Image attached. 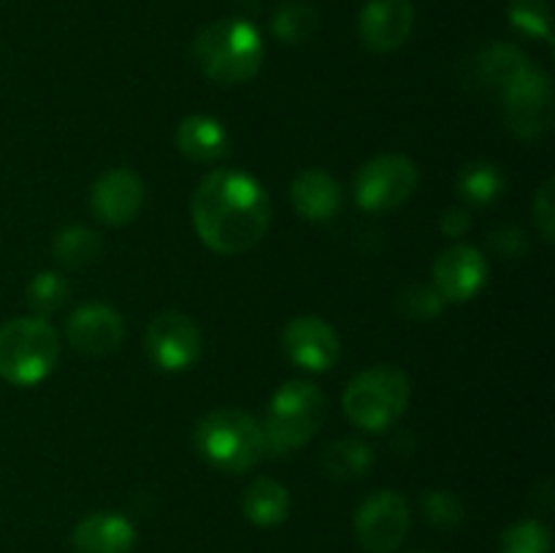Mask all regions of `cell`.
Instances as JSON below:
<instances>
[{
  "mask_svg": "<svg viewBox=\"0 0 555 553\" xmlns=\"http://www.w3.org/2000/svg\"><path fill=\"white\" fill-rule=\"evenodd\" d=\"M193 226L201 242L220 255H242L266 236L271 201L263 184L238 168H217L193 193Z\"/></svg>",
  "mask_w": 555,
  "mask_h": 553,
  "instance_id": "6da1fadb",
  "label": "cell"
},
{
  "mask_svg": "<svg viewBox=\"0 0 555 553\" xmlns=\"http://www.w3.org/2000/svg\"><path fill=\"white\" fill-rule=\"evenodd\" d=\"M266 47L258 27L247 20L225 16L198 30L193 60L206 79L217 85H244L263 68Z\"/></svg>",
  "mask_w": 555,
  "mask_h": 553,
  "instance_id": "7a4b0ae2",
  "label": "cell"
},
{
  "mask_svg": "<svg viewBox=\"0 0 555 553\" xmlns=\"http://www.w3.org/2000/svg\"><path fill=\"white\" fill-rule=\"evenodd\" d=\"M328 415V399L318 385L307 380H291L269 401L263 439L266 450L274 455H291L307 448L323 428Z\"/></svg>",
  "mask_w": 555,
  "mask_h": 553,
  "instance_id": "3957f363",
  "label": "cell"
},
{
  "mask_svg": "<svg viewBox=\"0 0 555 553\" xmlns=\"http://www.w3.org/2000/svg\"><path fill=\"white\" fill-rule=\"evenodd\" d=\"M193 442L201 459L233 475L253 470L266 453L263 426L249 412L233 407H220L201 417Z\"/></svg>",
  "mask_w": 555,
  "mask_h": 553,
  "instance_id": "277c9868",
  "label": "cell"
},
{
  "mask_svg": "<svg viewBox=\"0 0 555 553\" xmlns=\"http://www.w3.org/2000/svg\"><path fill=\"white\" fill-rule=\"evenodd\" d=\"M57 331L43 318H14L0 325V377L20 388L47 380L57 366Z\"/></svg>",
  "mask_w": 555,
  "mask_h": 553,
  "instance_id": "5b68a950",
  "label": "cell"
},
{
  "mask_svg": "<svg viewBox=\"0 0 555 553\" xmlns=\"http://www.w3.org/2000/svg\"><path fill=\"white\" fill-rule=\"evenodd\" d=\"M410 377L396 366H372L356 374L345 390V415L366 432H385L410 404Z\"/></svg>",
  "mask_w": 555,
  "mask_h": 553,
  "instance_id": "8992f818",
  "label": "cell"
},
{
  "mask_svg": "<svg viewBox=\"0 0 555 553\" xmlns=\"http://www.w3.org/2000/svg\"><path fill=\"white\" fill-rule=\"evenodd\" d=\"M417 166L404 155H377L356 173V201L366 211H393L412 198Z\"/></svg>",
  "mask_w": 555,
  "mask_h": 553,
  "instance_id": "52a82bcc",
  "label": "cell"
},
{
  "mask_svg": "<svg viewBox=\"0 0 555 553\" xmlns=\"http://www.w3.org/2000/svg\"><path fill=\"white\" fill-rule=\"evenodd\" d=\"M504 95V123L518 139H540L553 123V81L537 65H529Z\"/></svg>",
  "mask_w": 555,
  "mask_h": 553,
  "instance_id": "ba28073f",
  "label": "cell"
},
{
  "mask_svg": "<svg viewBox=\"0 0 555 553\" xmlns=\"http://www.w3.org/2000/svg\"><path fill=\"white\" fill-rule=\"evenodd\" d=\"M410 504L399 491H374L358 504L356 537L366 553L399 551L404 537L410 535Z\"/></svg>",
  "mask_w": 555,
  "mask_h": 553,
  "instance_id": "9c48e42d",
  "label": "cell"
},
{
  "mask_svg": "<svg viewBox=\"0 0 555 553\" xmlns=\"http://www.w3.org/2000/svg\"><path fill=\"white\" fill-rule=\"evenodd\" d=\"M144 350L163 372H188L204 352V336L190 314L160 312L146 325Z\"/></svg>",
  "mask_w": 555,
  "mask_h": 553,
  "instance_id": "30bf717a",
  "label": "cell"
},
{
  "mask_svg": "<svg viewBox=\"0 0 555 553\" xmlns=\"http://www.w3.org/2000/svg\"><path fill=\"white\" fill-rule=\"evenodd\" d=\"M282 350L291 363L307 372H328L339 361L341 342L334 325L325 323L318 314L293 318L282 331Z\"/></svg>",
  "mask_w": 555,
  "mask_h": 553,
  "instance_id": "8fae6325",
  "label": "cell"
},
{
  "mask_svg": "<svg viewBox=\"0 0 555 553\" xmlns=\"http://www.w3.org/2000/svg\"><path fill=\"white\" fill-rule=\"evenodd\" d=\"M488 258L472 244H455L444 249L434 263V291L444 301L464 304L486 287Z\"/></svg>",
  "mask_w": 555,
  "mask_h": 553,
  "instance_id": "7c38bea8",
  "label": "cell"
},
{
  "mask_svg": "<svg viewBox=\"0 0 555 553\" xmlns=\"http://www.w3.org/2000/svg\"><path fill=\"white\" fill-rule=\"evenodd\" d=\"M415 25L412 0H369L358 14V38L374 54L396 52Z\"/></svg>",
  "mask_w": 555,
  "mask_h": 553,
  "instance_id": "4fadbf2b",
  "label": "cell"
},
{
  "mask_svg": "<svg viewBox=\"0 0 555 553\" xmlns=\"http://www.w3.org/2000/svg\"><path fill=\"white\" fill-rule=\"evenodd\" d=\"M144 198L146 188L139 173L130 168H112L92 184L90 206L92 215L106 226H128L139 217Z\"/></svg>",
  "mask_w": 555,
  "mask_h": 553,
  "instance_id": "5bb4252c",
  "label": "cell"
},
{
  "mask_svg": "<svg viewBox=\"0 0 555 553\" xmlns=\"http://www.w3.org/2000/svg\"><path fill=\"white\" fill-rule=\"evenodd\" d=\"M65 336L81 356H108L122 345L125 323L106 304H85L68 318Z\"/></svg>",
  "mask_w": 555,
  "mask_h": 553,
  "instance_id": "9a60e30c",
  "label": "cell"
},
{
  "mask_svg": "<svg viewBox=\"0 0 555 553\" xmlns=\"http://www.w3.org/2000/svg\"><path fill=\"white\" fill-rule=\"evenodd\" d=\"M76 553H130L135 545V526L119 513H92L74 529Z\"/></svg>",
  "mask_w": 555,
  "mask_h": 553,
  "instance_id": "2e32d148",
  "label": "cell"
},
{
  "mask_svg": "<svg viewBox=\"0 0 555 553\" xmlns=\"http://www.w3.org/2000/svg\"><path fill=\"white\" fill-rule=\"evenodd\" d=\"M291 201L304 220L325 222L339 211L341 188L323 168H307V171L293 179Z\"/></svg>",
  "mask_w": 555,
  "mask_h": 553,
  "instance_id": "e0dca14e",
  "label": "cell"
},
{
  "mask_svg": "<svg viewBox=\"0 0 555 553\" xmlns=\"http://www.w3.org/2000/svg\"><path fill=\"white\" fill-rule=\"evenodd\" d=\"M177 146L195 163H217L231 152L228 130L209 114H190L177 128Z\"/></svg>",
  "mask_w": 555,
  "mask_h": 553,
  "instance_id": "ac0fdd59",
  "label": "cell"
},
{
  "mask_svg": "<svg viewBox=\"0 0 555 553\" xmlns=\"http://www.w3.org/2000/svg\"><path fill=\"white\" fill-rule=\"evenodd\" d=\"M242 507L249 524L260 526V529H271V526H280L291 515V493L274 477H258L244 491Z\"/></svg>",
  "mask_w": 555,
  "mask_h": 553,
  "instance_id": "d6986e66",
  "label": "cell"
},
{
  "mask_svg": "<svg viewBox=\"0 0 555 553\" xmlns=\"http://www.w3.org/2000/svg\"><path fill=\"white\" fill-rule=\"evenodd\" d=\"M320 466H323L325 477H331V480H363L374 466V450L366 442H361V439H339V442L328 445L323 450Z\"/></svg>",
  "mask_w": 555,
  "mask_h": 553,
  "instance_id": "ffe728a7",
  "label": "cell"
},
{
  "mask_svg": "<svg viewBox=\"0 0 555 553\" xmlns=\"http://www.w3.org/2000/svg\"><path fill=\"white\" fill-rule=\"evenodd\" d=\"M529 60L520 49L509 47V43H493V47H486L475 57V70L477 79L486 81L493 90L504 92L526 68H529Z\"/></svg>",
  "mask_w": 555,
  "mask_h": 553,
  "instance_id": "44dd1931",
  "label": "cell"
},
{
  "mask_svg": "<svg viewBox=\"0 0 555 553\" xmlns=\"http://www.w3.org/2000/svg\"><path fill=\"white\" fill-rule=\"evenodd\" d=\"M459 195L469 206H488L493 201L502 198L504 188H507V177L496 163L477 160L461 168L459 173Z\"/></svg>",
  "mask_w": 555,
  "mask_h": 553,
  "instance_id": "7402d4cb",
  "label": "cell"
},
{
  "mask_svg": "<svg viewBox=\"0 0 555 553\" xmlns=\"http://www.w3.org/2000/svg\"><path fill=\"white\" fill-rule=\"evenodd\" d=\"M103 239L87 226H65L63 231L54 236L52 255L60 266L65 269H81L101 258Z\"/></svg>",
  "mask_w": 555,
  "mask_h": 553,
  "instance_id": "603a6c76",
  "label": "cell"
},
{
  "mask_svg": "<svg viewBox=\"0 0 555 553\" xmlns=\"http://www.w3.org/2000/svg\"><path fill=\"white\" fill-rule=\"evenodd\" d=\"M318 27L320 14L307 0H287L271 16V33L276 36V41L287 43V47L307 43L318 33Z\"/></svg>",
  "mask_w": 555,
  "mask_h": 553,
  "instance_id": "cb8c5ba5",
  "label": "cell"
},
{
  "mask_svg": "<svg viewBox=\"0 0 555 553\" xmlns=\"http://www.w3.org/2000/svg\"><path fill=\"white\" fill-rule=\"evenodd\" d=\"M27 307L33 309L36 318L47 320L57 309H63L70 298V287L57 271H38L30 282H27Z\"/></svg>",
  "mask_w": 555,
  "mask_h": 553,
  "instance_id": "d4e9b609",
  "label": "cell"
},
{
  "mask_svg": "<svg viewBox=\"0 0 555 553\" xmlns=\"http://www.w3.org/2000/svg\"><path fill=\"white\" fill-rule=\"evenodd\" d=\"M507 16L509 25L524 33V36L553 41L551 0H509Z\"/></svg>",
  "mask_w": 555,
  "mask_h": 553,
  "instance_id": "484cf974",
  "label": "cell"
},
{
  "mask_svg": "<svg viewBox=\"0 0 555 553\" xmlns=\"http://www.w3.org/2000/svg\"><path fill=\"white\" fill-rule=\"evenodd\" d=\"M553 537L542 520L526 518L507 526L499 540V553H551Z\"/></svg>",
  "mask_w": 555,
  "mask_h": 553,
  "instance_id": "4316f807",
  "label": "cell"
},
{
  "mask_svg": "<svg viewBox=\"0 0 555 553\" xmlns=\"http://www.w3.org/2000/svg\"><path fill=\"white\" fill-rule=\"evenodd\" d=\"M444 304L448 301H444L431 285L415 282V285H406L404 291L396 296V312H399L401 318L412 320V323H428V320L442 314Z\"/></svg>",
  "mask_w": 555,
  "mask_h": 553,
  "instance_id": "83f0119b",
  "label": "cell"
},
{
  "mask_svg": "<svg viewBox=\"0 0 555 553\" xmlns=\"http://www.w3.org/2000/svg\"><path fill=\"white\" fill-rule=\"evenodd\" d=\"M421 507L428 524L437 526V529H459L466 520L464 502L453 491H442V488H434V491L423 493Z\"/></svg>",
  "mask_w": 555,
  "mask_h": 553,
  "instance_id": "f1b7e54d",
  "label": "cell"
},
{
  "mask_svg": "<svg viewBox=\"0 0 555 553\" xmlns=\"http://www.w3.org/2000/svg\"><path fill=\"white\" fill-rule=\"evenodd\" d=\"M534 226L540 231V236L545 239V244H553V231H555V182L545 179L542 188L534 195Z\"/></svg>",
  "mask_w": 555,
  "mask_h": 553,
  "instance_id": "f546056e",
  "label": "cell"
},
{
  "mask_svg": "<svg viewBox=\"0 0 555 553\" xmlns=\"http://www.w3.org/2000/svg\"><path fill=\"white\" fill-rule=\"evenodd\" d=\"M488 247L502 255V258H520L529 249V242H526V233L518 226H499L488 236Z\"/></svg>",
  "mask_w": 555,
  "mask_h": 553,
  "instance_id": "4dcf8cb0",
  "label": "cell"
},
{
  "mask_svg": "<svg viewBox=\"0 0 555 553\" xmlns=\"http://www.w3.org/2000/svg\"><path fill=\"white\" fill-rule=\"evenodd\" d=\"M472 226V217L464 206H453V209H444L439 217V228H442L444 236H464Z\"/></svg>",
  "mask_w": 555,
  "mask_h": 553,
  "instance_id": "1f68e13d",
  "label": "cell"
}]
</instances>
